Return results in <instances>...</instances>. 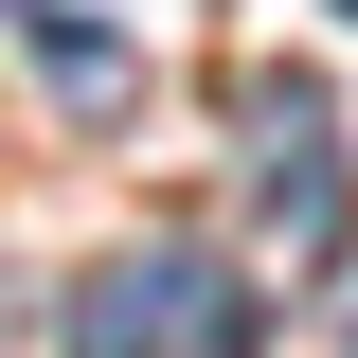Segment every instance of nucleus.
Returning a JSON list of instances; mask_svg holds the SVG:
<instances>
[{
	"instance_id": "obj_1",
	"label": "nucleus",
	"mask_w": 358,
	"mask_h": 358,
	"mask_svg": "<svg viewBox=\"0 0 358 358\" xmlns=\"http://www.w3.org/2000/svg\"><path fill=\"white\" fill-rule=\"evenodd\" d=\"M54 341H72V358H251L268 305L233 287L215 251H108L72 305H54Z\"/></svg>"
},
{
	"instance_id": "obj_2",
	"label": "nucleus",
	"mask_w": 358,
	"mask_h": 358,
	"mask_svg": "<svg viewBox=\"0 0 358 358\" xmlns=\"http://www.w3.org/2000/svg\"><path fill=\"white\" fill-rule=\"evenodd\" d=\"M251 233H268V268H287V287H322V268H341V143H322V90H305V72L251 108Z\"/></svg>"
},
{
	"instance_id": "obj_3",
	"label": "nucleus",
	"mask_w": 358,
	"mask_h": 358,
	"mask_svg": "<svg viewBox=\"0 0 358 358\" xmlns=\"http://www.w3.org/2000/svg\"><path fill=\"white\" fill-rule=\"evenodd\" d=\"M0 18L54 54L72 108H126V90H143V0H0Z\"/></svg>"
},
{
	"instance_id": "obj_4",
	"label": "nucleus",
	"mask_w": 358,
	"mask_h": 358,
	"mask_svg": "<svg viewBox=\"0 0 358 358\" xmlns=\"http://www.w3.org/2000/svg\"><path fill=\"white\" fill-rule=\"evenodd\" d=\"M341 18H358V0H341Z\"/></svg>"
}]
</instances>
